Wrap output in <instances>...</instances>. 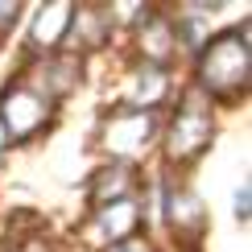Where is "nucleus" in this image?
Instances as JSON below:
<instances>
[{"label":"nucleus","mask_w":252,"mask_h":252,"mask_svg":"<svg viewBox=\"0 0 252 252\" xmlns=\"http://www.w3.org/2000/svg\"><path fill=\"white\" fill-rule=\"evenodd\" d=\"M70 17H75V0H37L25 4V21H21V41L13 62H33V58H50L62 54L70 33Z\"/></svg>","instance_id":"0eeeda50"},{"label":"nucleus","mask_w":252,"mask_h":252,"mask_svg":"<svg viewBox=\"0 0 252 252\" xmlns=\"http://www.w3.org/2000/svg\"><path fill=\"white\" fill-rule=\"evenodd\" d=\"M157 132H161V116H157V112L99 103L95 116H91L87 153L95 157V161H120V165H141L145 170V165H153Z\"/></svg>","instance_id":"7ed1b4c3"},{"label":"nucleus","mask_w":252,"mask_h":252,"mask_svg":"<svg viewBox=\"0 0 252 252\" xmlns=\"http://www.w3.org/2000/svg\"><path fill=\"white\" fill-rule=\"evenodd\" d=\"M50 252H58V248H50Z\"/></svg>","instance_id":"dca6fc26"},{"label":"nucleus","mask_w":252,"mask_h":252,"mask_svg":"<svg viewBox=\"0 0 252 252\" xmlns=\"http://www.w3.org/2000/svg\"><path fill=\"white\" fill-rule=\"evenodd\" d=\"M62 120H66V108L41 95L25 79V70L8 66V75H0V128L13 141V153L37 149L62 128Z\"/></svg>","instance_id":"20e7f679"},{"label":"nucleus","mask_w":252,"mask_h":252,"mask_svg":"<svg viewBox=\"0 0 252 252\" xmlns=\"http://www.w3.org/2000/svg\"><path fill=\"white\" fill-rule=\"evenodd\" d=\"M182 91V70L178 66H149V62H124L116 58V83H112L103 103H120V108H136V112H157L178 99Z\"/></svg>","instance_id":"39448f33"},{"label":"nucleus","mask_w":252,"mask_h":252,"mask_svg":"<svg viewBox=\"0 0 252 252\" xmlns=\"http://www.w3.org/2000/svg\"><path fill=\"white\" fill-rule=\"evenodd\" d=\"M116 58L124 62H149V66H178V50H174V25H170V8L165 0H157L153 13L141 21L136 29L120 37ZM182 70V66H178Z\"/></svg>","instance_id":"9d476101"},{"label":"nucleus","mask_w":252,"mask_h":252,"mask_svg":"<svg viewBox=\"0 0 252 252\" xmlns=\"http://www.w3.org/2000/svg\"><path fill=\"white\" fill-rule=\"evenodd\" d=\"M66 54H79L83 62H95L103 54L116 58L120 50V29L108 13V0H75V17H70L66 33Z\"/></svg>","instance_id":"6e6552de"},{"label":"nucleus","mask_w":252,"mask_h":252,"mask_svg":"<svg viewBox=\"0 0 252 252\" xmlns=\"http://www.w3.org/2000/svg\"><path fill=\"white\" fill-rule=\"evenodd\" d=\"M21 21H25V4L21 0H0V54H4V46L21 29Z\"/></svg>","instance_id":"f8f14e48"},{"label":"nucleus","mask_w":252,"mask_h":252,"mask_svg":"<svg viewBox=\"0 0 252 252\" xmlns=\"http://www.w3.org/2000/svg\"><path fill=\"white\" fill-rule=\"evenodd\" d=\"M8 66L25 70V79L46 99H54L58 108H66L91 79V62H83L79 54H66V50L62 54H50V58H33V62H8Z\"/></svg>","instance_id":"1a4fd4ad"},{"label":"nucleus","mask_w":252,"mask_h":252,"mask_svg":"<svg viewBox=\"0 0 252 252\" xmlns=\"http://www.w3.org/2000/svg\"><path fill=\"white\" fill-rule=\"evenodd\" d=\"M145 170L141 165H120V161H91V170L79 182L83 186V211L103 207V203H120V198H141Z\"/></svg>","instance_id":"9b49d317"},{"label":"nucleus","mask_w":252,"mask_h":252,"mask_svg":"<svg viewBox=\"0 0 252 252\" xmlns=\"http://www.w3.org/2000/svg\"><path fill=\"white\" fill-rule=\"evenodd\" d=\"M132 236H145L141 198H120V203H103V207L83 211L66 240L75 244V252H103V248L124 244Z\"/></svg>","instance_id":"423d86ee"},{"label":"nucleus","mask_w":252,"mask_h":252,"mask_svg":"<svg viewBox=\"0 0 252 252\" xmlns=\"http://www.w3.org/2000/svg\"><path fill=\"white\" fill-rule=\"evenodd\" d=\"M8 157H13V141H8V132L0 128V170L8 165Z\"/></svg>","instance_id":"2eb2a0df"},{"label":"nucleus","mask_w":252,"mask_h":252,"mask_svg":"<svg viewBox=\"0 0 252 252\" xmlns=\"http://www.w3.org/2000/svg\"><path fill=\"white\" fill-rule=\"evenodd\" d=\"M219 132H223V116L207 103L198 91L182 83L178 99L161 112V132H157V153L153 161L170 174L190 178L198 165L207 161V153L215 149Z\"/></svg>","instance_id":"f03ea898"},{"label":"nucleus","mask_w":252,"mask_h":252,"mask_svg":"<svg viewBox=\"0 0 252 252\" xmlns=\"http://www.w3.org/2000/svg\"><path fill=\"white\" fill-rule=\"evenodd\" d=\"M232 219L240 227L252 223V182L248 178H240V182L232 186Z\"/></svg>","instance_id":"ddd939ff"},{"label":"nucleus","mask_w":252,"mask_h":252,"mask_svg":"<svg viewBox=\"0 0 252 252\" xmlns=\"http://www.w3.org/2000/svg\"><path fill=\"white\" fill-rule=\"evenodd\" d=\"M182 83L198 91L219 116L240 112L252 95V17L223 21L211 29L203 50L182 66Z\"/></svg>","instance_id":"f257e3e1"},{"label":"nucleus","mask_w":252,"mask_h":252,"mask_svg":"<svg viewBox=\"0 0 252 252\" xmlns=\"http://www.w3.org/2000/svg\"><path fill=\"white\" fill-rule=\"evenodd\" d=\"M103 252H165V244L157 236H132V240H124V244H112V248H103Z\"/></svg>","instance_id":"4468645a"}]
</instances>
